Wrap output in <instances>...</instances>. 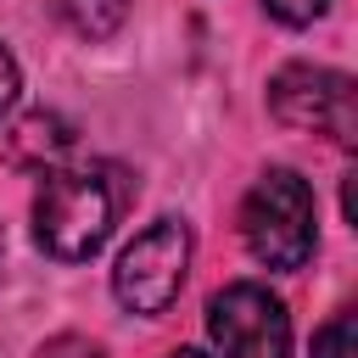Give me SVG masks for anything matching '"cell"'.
Listing matches in <instances>:
<instances>
[{
	"instance_id": "obj_7",
	"label": "cell",
	"mask_w": 358,
	"mask_h": 358,
	"mask_svg": "<svg viewBox=\"0 0 358 358\" xmlns=\"http://www.w3.org/2000/svg\"><path fill=\"white\" fill-rule=\"evenodd\" d=\"M123 11H129V0H56V17L84 39H106L123 22Z\"/></svg>"
},
{
	"instance_id": "obj_9",
	"label": "cell",
	"mask_w": 358,
	"mask_h": 358,
	"mask_svg": "<svg viewBox=\"0 0 358 358\" xmlns=\"http://www.w3.org/2000/svg\"><path fill=\"white\" fill-rule=\"evenodd\" d=\"M324 6H330V0H263V11H268L274 22H285V28H308V22H319Z\"/></svg>"
},
{
	"instance_id": "obj_11",
	"label": "cell",
	"mask_w": 358,
	"mask_h": 358,
	"mask_svg": "<svg viewBox=\"0 0 358 358\" xmlns=\"http://www.w3.org/2000/svg\"><path fill=\"white\" fill-rule=\"evenodd\" d=\"M17 101V62H11V50L0 45V112Z\"/></svg>"
},
{
	"instance_id": "obj_4",
	"label": "cell",
	"mask_w": 358,
	"mask_h": 358,
	"mask_svg": "<svg viewBox=\"0 0 358 358\" xmlns=\"http://www.w3.org/2000/svg\"><path fill=\"white\" fill-rule=\"evenodd\" d=\"M268 112L285 129L324 134L336 145H347L358 134V95H352V78L336 67H313V62L280 67L268 78Z\"/></svg>"
},
{
	"instance_id": "obj_12",
	"label": "cell",
	"mask_w": 358,
	"mask_h": 358,
	"mask_svg": "<svg viewBox=\"0 0 358 358\" xmlns=\"http://www.w3.org/2000/svg\"><path fill=\"white\" fill-rule=\"evenodd\" d=\"M168 358H207V352H196V347H173Z\"/></svg>"
},
{
	"instance_id": "obj_5",
	"label": "cell",
	"mask_w": 358,
	"mask_h": 358,
	"mask_svg": "<svg viewBox=\"0 0 358 358\" xmlns=\"http://www.w3.org/2000/svg\"><path fill=\"white\" fill-rule=\"evenodd\" d=\"M207 336L218 358H291V313L257 280H235L207 302Z\"/></svg>"
},
{
	"instance_id": "obj_6",
	"label": "cell",
	"mask_w": 358,
	"mask_h": 358,
	"mask_svg": "<svg viewBox=\"0 0 358 358\" xmlns=\"http://www.w3.org/2000/svg\"><path fill=\"white\" fill-rule=\"evenodd\" d=\"M73 145H78V140H73V123H67V117H56V112H28V117H17L11 134H6V162L45 179L50 168H67Z\"/></svg>"
},
{
	"instance_id": "obj_2",
	"label": "cell",
	"mask_w": 358,
	"mask_h": 358,
	"mask_svg": "<svg viewBox=\"0 0 358 358\" xmlns=\"http://www.w3.org/2000/svg\"><path fill=\"white\" fill-rule=\"evenodd\" d=\"M241 241L263 268H302L319 241V207L296 168H268L241 201Z\"/></svg>"
},
{
	"instance_id": "obj_1",
	"label": "cell",
	"mask_w": 358,
	"mask_h": 358,
	"mask_svg": "<svg viewBox=\"0 0 358 358\" xmlns=\"http://www.w3.org/2000/svg\"><path fill=\"white\" fill-rule=\"evenodd\" d=\"M129 201V185H117L112 168H50L34 196V241L56 263H84L106 246L117 213Z\"/></svg>"
},
{
	"instance_id": "obj_8",
	"label": "cell",
	"mask_w": 358,
	"mask_h": 358,
	"mask_svg": "<svg viewBox=\"0 0 358 358\" xmlns=\"http://www.w3.org/2000/svg\"><path fill=\"white\" fill-rule=\"evenodd\" d=\"M313 358H352V313H336L313 336Z\"/></svg>"
},
{
	"instance_id": "obj_13",
	"label": "cell",
	"mask_w": 358,
	"mask_h": 358,
	"mask_svg": "<svg viewBox=\"0 0 358 358\" xmlns=\"http://www.w3.org/2000/svg\"><path fill=\"white\" fill-rule=\"evenodd\" d=\"M0 257H6V241H0Z\"/></svg>"
},
{
	"instance_id": "obj_3",
	"label": "cell",
	"mask_w": 358,
	"mask_h": 358,
	"mask_svg": "<svg viewBox=\"0 0 358 358\" xmlns=\"http://www.w3.org/2000/svg\"><path fill=\"white\" fill-rule=\"evenodd\" d=\"M185 274H190V229L179 218H157L123 246V257L112 268V291L129 313L157 319L179 296Z\"/></svg>"
},
{
	"instance_id": "obj_10",
	"label": "cell",
	"mask_w": 358,
	"mask_h": 358,
	"mask_svg": "<svg viewBox=\"0 0 358 358\" xmlns=\"http://www.w3.org/2000/svg\"><path fill=\"white\" fill-rule=\"evenodd\" d=\"M34 358H106L95 341H84V336H56V341H45Z\"/></svg>"
}]
</instances>
